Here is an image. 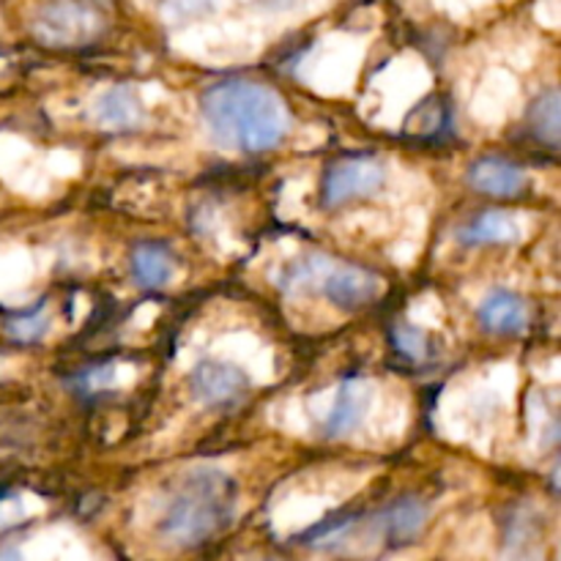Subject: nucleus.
I'll return each mask as SVG.
<instances>
[{"instance_id":"4","label":"nucleus","mask_w":561,"mask_h":561,"mask_svg":"<svg viewBox=\"0 0 561 561\" xmlns=\"http://www.w3.org/2000/svg\"><path fill=\"white\" fill-rule=\"evenodd\" d=\"M110 25L102 0H49L33 14L31 31L47 47L71 49L93 44Z\"/></svg>"},{"instance_id":"21","label":"nucleus","mask_w":561,"mask_h":561,"mask_svg":"<svg viewBox=\"0 0 561 561\" xmlns=\"http://www.w3.org/2000/svg\"><path fill=\"white\" fill-rule=\"evenodd\" d=\"M252 3H257L261 9H268V11H285L290 9V5L299 3V0H252Z\"/></svg>"},{"instance_id":"6","label":"nucleus","mask_w":561,"mask_h":561,"mask_svg":"<svg viewBox=\"0 0 561 561\" xmlns=\"http://www.w3.org/2000/svg\"><path fill=\"white\" fill-rule=\"evenodd\" d=\"M247 376L239 365L225 359H201L190 370V392L206 409H225L244 398Z\"/></svg>"},{"instance_id":"18","label":"nucleus","mask_w":561,"mask_h":561,"mask_svg":"<svg viewBox=\"0 0 561 561\" xmlns=\"http://www.w3.org/2000/svg\"><path fill=\"white\" fill-rule=\"evenodd\" d=\"M217 9V0H164V14L175 22L197 20Z\"/></svg>"},{"instance_id":"2","label":"nucleus","mask_w":561,"mask_h":561,"mask_svg":"<svg viewBox=\"0 0 561 561\" xmlns=\"http://www.w3.org/2000/svg\"><path fill=\"white\" fill-rule=\"evenodd\" d=\"M239 485L219 466H192L173 485L162 502L157 531L175 548H195L214 540L236 518Z\"/></svg>"},{"instance_id":"8","label":"nucleus","mask_w":561,"mask_h":561,"mask_svg":"<svg viewBox=\"0 0 561 561\" xmlns=\"http://www.w3.org/2000/svg\"><path fill=\"white\" fill-rule=\"evenodd\" d=\"M427 513H431L427 504L416 496L398 499L389 507L378 510L373 515L378 542H383V546H405V542L416 540L420 531L425 529Z\"/></svg>"},{"instance_id":"10","label":"nucleus","mask_w":561,"mask_h":561,"mask_svg":"<svg viewBox=\"0 0 561 561\" xmlns=\"http://www.w3.org/2000/svg\"><path fill=\"white\" fill-rule=\"evenodd\" d=\"M502 561H542V518L531 504H520L510 515Z\"/></svg>"},{"instance_id":"13","label":"nucleus","mask_w":561,"mask_h":561,"mask_svg":"<svg viewBox=\"0 0 561 561\" xmlns=\"http://www.w3.org/2000/svg\"><path fill=\"white\" fill-rule=\"evenodd\" d=\"M524 236V225H520L518 214L502 211H482L471 222H466L458 230V241L466 247H491V244H515Z\"/></svg>"},{"instance_id":"19","label":"nucleus","mask_w":561,"mask_h":561,"mask_svg":"<svg viewBox=\"0 0 561 561\" xmlns=\"http://www.w3.org/2000/svg\"><path fill=\"white\" fill-rule=\"evenodd\" d=\"M25 518V507H22L20 496H0V531L11 529Z\"/></svg>"},{"instance_id":"17","label":"nucleus","mask_w":561,"mask_h":561,"mask_svg":"<svg viewBox=\"0 0 561 561\" xmlns=\"http://www.w3.org/2000/svg\"><path fill=\"white\" fill-rule=\"evenodd\" d=\"M392 340L394 345H398L400 354L409 356V359L420 362L427 356V334L422 332V329L411 327V323H398V327L392 329Z\"/></svg>"},{"instance_id":"7","label":"nucleus","mask_w":561,"mask_h":561,"mask_svg":"<svg viewBox=\"0 0 561 561\" xmlns=\"http://www.w3.org/2000/svg\"><path fill=\"white\" fill-rule=\"evenodd\" d=\"M373 383L365 378H345L334 389V398L323 414L321 431L327 438H343L359 431L373 409Z\"/></svg>"},{"instance_id":"14","label":"nucleus","mask_w":561,"mask_h":561,"mask_svg":"<svg viewBox=\"0 0 561 561\" xmlns=\"http://www.w3.org/2000/svg\"><path fill=\"white\" fill-rule=\"evenodd\" d=\"M175 274V261L170 255V250L157 241H142L131 252V277L140 288L157 290L173 279Z\"/></svg>"},{"instance_id":"16","label":"nucleus","mask_w":561,"mask_h":561,"mask_svg":"<svg viewBox=\"0 0 561 561\" xmlns=\"http://www.w3.org/2000/svg\"><path fill=\"white\" fill-rule=\"evenodd\" d=\"M49 327H53V321H49V307L38 305L36 310L11 318V321L5 323V332H9V337L16 340V343H38V340L47 337Z\"/></svg>"},{"instance_id":"5","label":"nucleus","mask_w":561,"mask_h":561,"mask_svg":"<svg viewBox=\"0 0 561 561\" xmlns=\"http://www.w3.org/2000/svg\"><path fill=\"white\" fill-rule=\"evenodd\" d=\"M387 184V168L376 157H348L334 162L323 179L321 201L327 208L345 206L359 197L376 195Z\"/></svg>"},{"instance_id":"9","label":"nucleus","mask_w":561,"mask_h":561,"mask_svg":"<svg viewBox=\"0 0 561 561\" xmlns=\"http://www.w3.org/2000/svg\"><path fill=\"white\" fill-rule=\"evenodd\" d=\"M142 118H146V113H142V104L137 99L135 88L124 85V82L99 93L91 107L93 124L107 131L137 129L142 124Z\"/></svg>"},{"instance_id":"12","label":"nucleus","mask_w":561,"mask_h":561,"mask_svg":"<svg viewBox=\"0 0 561 561\" xmlns=\"http://www.w3.org/2000/svg\"><path fill=\"white\" fill-rule=\"evenodd\" d=\"M529 184V173L520 164L507 162L499 157H485L469 168V186L482 195L515 197Z\"/></svg>"},{"instance_id":"11","label":"nucleus","mask_w":561,"mask_h":561,"mask_svg":"<svg viewBox=\"0 0 561 561\" xmlns=\"http://www.w3.org/2000/svg\"><path fill=\"white\" fill-rule=\"evenodd\" d=\"M477 318L493 334H520L529 327V305L507 288H493L477 307Z\"/></svg>"},{"instance_id":"1","label":"nucleus","mask_w":561,"mask_h":561,"mask_svg":"<svg viewBox=\"0 0 561 561\" xmlns=\"http://www.w3.org/2000/svg\"><path fill=\"white\" fill-rule=\"evenodd\" d=\"M208 137L225 151L263 153L277 148L290 129L285 99L266 82L222 80L201 96Z\"/></svg>"},{"instance_id":"15","label":"nucleus","mask_w":561,"mask_h":561,"mask_svg":"<svg viewBox=\"0 0 561 561\" xmlns=\"http://www.w3.org/2000/svg\"><path fill=\"white\" fill-rule=\"evenodd\" d=\"M529 126L542 142L559 146L561 135V99L557 88H548L529 110Z\"/></svg>"},{"instance_id":"20","label":"nucleus","mask_w":561,"mask_h":561,"mask_svg":"<svg viewBox=\"0 0 561 561\" xmlns=\"http://www.w3.org/2000/svg\"><path fill=\"white\" fill-rule=\"evenodd\" d=\"M115 367L113 365H104V367H93L82 376V383H85L91 392H99V389H110L115 383Z\"/></svg>"},{"instance_id":"22","label":"nucleus","mask_w":561,"mask_h":561,"mask_svg":"<svg viewBox=\"0 0 561 561\" xmlns=\"http://www.w3.org/2000/svg\"><path fill=\"white\" fill-rule=\"evenodd\" d=\"M0 561H25V557H22L20 548L9 546V548H0Z\"/></svg>"},{"instance_id":"3","label":"nucleus","mask_w":561,"mask_h":561,"mask_svg":"<svg viewBox=\"0 0 561 561\" xmlns=\"http://www.w3.org/2000/svg\"><path fill=\"white\" fill-rule=\"evenodd\" d=\"M277 285L290 296L318 294L343 310H359L381 294V277L376 272L321 255V252H310L288 263L277 274Z\"/></svg>"}]
</instances>
